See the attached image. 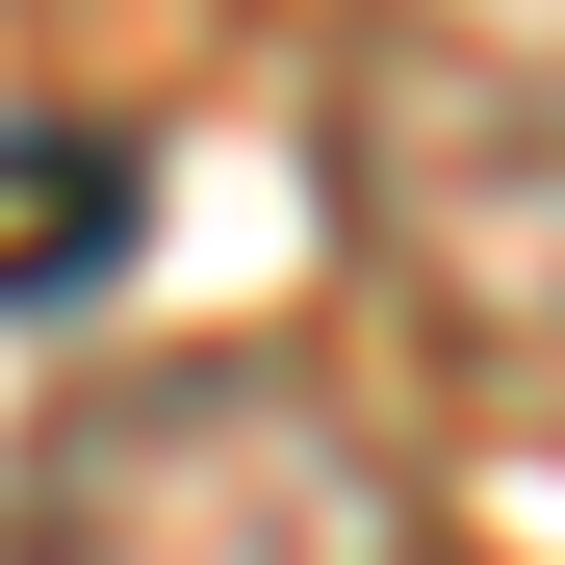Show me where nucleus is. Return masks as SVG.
<instances>
[{
	"mask_svg": "<svg viewBox=\"0 0 565 565\" xmlns=\"http://www.w3.org/2000/svg\"><path fill=\"white\" fill-rule=\"evenodd\" d=\"M0 565H437L412 437L309 360H104L0 462Z\"/></svg>",
	"mask_w": 565,
	"mask_h": 565,
	"instance_id": "1",
	"label": "nucleus"
},
{
	"mask_svg": "<svg viewBox=\"0 0 565 565\" xmlns=\"http://www.w3.org/2000/svg\"><path fill=\"white\" fill-rule=\"evenodd\" d=\"M334 206L462 360H565V77L489 26H360L334 52Z\"/></svg>",
	"mask_w": 565,
	"mask_h": 565,
	"instance_id": "2",
	"label": "nucleus"
},
{
	"mask_svg": "<svg viewBox=\"0 0 565 565\" xmlns=\"http://www.w3.org/2000/svg\"><path fill=\"white\" fill-rule=\"evenodd\" d=\"M154 257V154L129 129H0V309H104Z\"/></svg>",
	"mask_w": 565,
	"mask_h": 565,
	"instance_id": "3",
	"label": "nucleus"
}]
</instances>
